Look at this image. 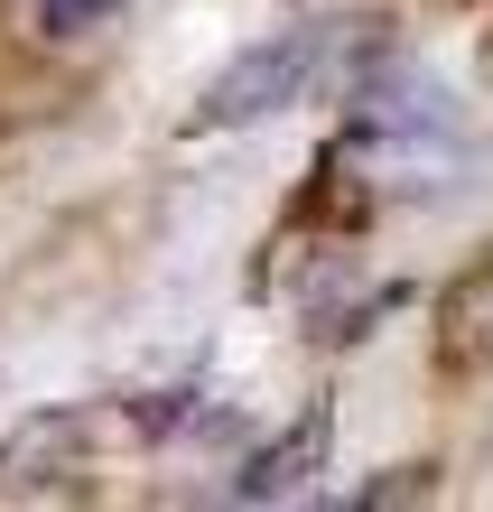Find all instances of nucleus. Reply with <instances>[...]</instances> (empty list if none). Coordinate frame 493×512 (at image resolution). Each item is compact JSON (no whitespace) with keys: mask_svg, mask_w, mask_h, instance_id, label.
Returning a JSON list of instances; mask_svg holds the SVG:
<instances>
[{"mask_svg":"<svg viewBox=\"0 0 493 512\" xmlns=\"http://www.w3.org/2000/svg\"><path fill=\"white\" fill-rule=\"evenodd\" d=\"M317 56H326V19H307V28H280L270 47H252L242 66L205 94V112H196V131H233V122H261V112H280V103H298V84L317 75Z\"/></svg>","mask_w":493,"mask_h":512,"instance_id":"f257e3e1","label":"nucleus"},{"mask_svg":"<svg viewBox=\"0 0 493 512\" xmlns=\"http://www.w3.org/2000/svg\"><path fill=\"white\" fill-rule=\"evenodd\" d=\"M94 10H112V0H38V19H47V28H84Z\"/></svg>","mask_w":493,"mask_h":512,"instance_id":"f03ea898","label":"nucleus"}]
</instances>
